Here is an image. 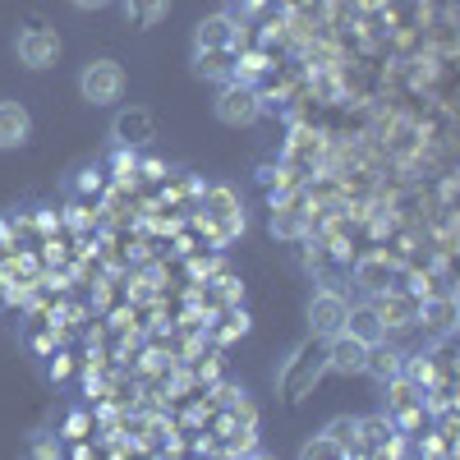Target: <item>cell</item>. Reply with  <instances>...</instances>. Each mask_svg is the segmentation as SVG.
I'll use <instances>...</instances> for the list:
<instances>
[{
    "label": "cell",
    "instance_id": "1",
    "mask_svg": "<svg viewBox=\"0 0 460 460\" xmlns=\"http://www.w3.org/2000/svg\"><path fill=\"white\" fill-rule=\"evenodd\" d=\"M212 111H217V120L221 125H230V129H244V125H253L258 115H262V97L253 93V84L249 79H226L221 84V93H217V102H212Z\"/></svg>",
    "mask_w": 460,
    "mask_h": 460
},
{
    "label": "cell",
    "instance_id": "2",
    "mask_svg": "<svg viewBox=\"0 0 460 460\" xmlns=\"http://www.w3.org/2000/svg\"><path fill=\"white\" fill-rule=\"evenodd\" d=\"M79 93L84 102L93 106H111V102H120L125 97V69L120 60H111V56H97L79 69Z\"/></svg>",
    "mask_w": 460,
    "mask_h": 460
},
{
    "label": "cell",
    "instance_id": "3",
    "mask_svg": "<svg viewBox=\"0 0 460 460\" xmlns=\"http://www.w3.org/2000/svg\"><path fill=\"white\" fill-rule=\"evenodd\" d=\"M14 56H19V65H28V69H51V65L60 60V32L47 28L42 19L23 23V28L14 32Z\"/></svg>",
    "mask_w": 460,
    "mask_h": 460
},
{
    "label": "cell",
    "instance_id": "4",
    "mask_svg": "<svg viewBox=\"0 0 460 460\" xmlns=\"http://www.w3.org/2000/svg\"><path fill=\"white\" fill-rule=\"evenodd\" d=\"M345 318H350V299H345L341 290H318L314 299H309V332L314 336H336V332H345Z\"/></svg>",
    "mask_w": 460,
    "mask_h": 460
},
{
    "label": "cell",
    "instance_id": "5",
    "mask_svg": "<svg viewBox=\"0 0 460 460\" xmlns=\"http://www.w3.org/2000/svg\"><path fill=\"white\" fill-rule=\"evenodd\" d=\"M111 138L120 147H147L152 138H157V120H152L147 106H120L111 120Z\"/></svg>",
    "mask_w": 460,
    "mask_h": 460
},
{
    "label": "cell",
    "instance_id": "6",
    "mask_svg": "<svg viewBox=\"0 0 460 460\" xmlns=\"http://www.w3.org/2000/svg\"><path fill=\"white\" fill-rule=\"evenodd\" d=\"M364 355H368V341H359L350 332H336V336H327L323 368L336 377H355V373H364Z\"/></svg>",
    "mask_w": 460,
    "mask_h": 460
},
{
    "label": "cell",
    "instance_id": "7",
    "mask_svg": "<svg viewBox=\"0 0 460 460\" xmlns=\"http://www.w3.org/2000/svg\"><path fill=\"white\" fill-rule=\"evenodd\" d=\"M240 47V19L235 14H208L194 28V51H235Z\"/></svg>",
    "mask_w": 460,
    "mask_h": 460
},
{
    "label": "cell",
    "instance_id": "8",
    "mask_svg": "<svg viewBox=\"0 0 460 460\" xmlns=\"http://www.w3.org/2000/svg\"><path fill=\"white\" fill-rule=\"evenodd\" d=\"M364 373L377 382V387H387V382H396L405 373V350H401V345H387V341L377 336L368 345V355H364Z\"/></svg>",
    "mask_w": 460,
    "mask_h": 460
},
{
    "label": "cell",
    "instance_id": "9",
    "mask_svg": "<svg viewBox=\"0 0 460 460\" xmlns=\"http://www.w3.org/2000/svg\"><path fill=\"white\" fill-rule=\"evenodd\" d=\"M32 138V115L23 102H0V152H14Z\"/></svg>",
    "mask_w": 460,
    "mask_h": 460
},
{
    "label": "cell",
    "instance_id": "10",
    "mask_svg": "<svg viewBox=\"0 0 460 460\" xmlns=\"http://www.w3.org/2000/svg\"><path fill=\"white\" fill-rule=\"evenodd\" d=\"M414 323L424 327L433 341H447L451 327H456V299H451V295H442V299H424V304H419V314H414Z\"/></svg>",
    "mask_w": 460,
    "mask_h": 460
},
{
    "label": "cell",
    "instance_id": "11",
    "mask_svg": "<svg viewBox=\"0 0 460 460\" xmlns=\"http://www.w3.org/2000/svg\"><path fill=\"white\" fill-rule=\"evenodd\" d=\"M396 424L387 414H373V419H359V429H355V456H382L392 442Z\"/></svg>",
    "mask_w": 460,
    "mask_h": 460
},
{
    "label": "cell",
    "instance_id": "12",
    "mask_svg": "<svg viewBox=\"0 0 460 460\" xmlns=\"http://www.w3.org/2000/svg\"><path fill=\"white\" fill-rule=\"evenodd\" d=\"M235 51H194V74L208 84H226V79H235Z\"/></svg>",
    "mask_w": 460,
    "mask_h": 460
},
{
    "label": "cell",
    "instance_id": "13",
    "mask_svg": "<svg viewBox=\"0 0 460 460\" xmlns=\"http://www.w3.org/2000/svg\"><path fill=\"white\" fill-rule=\"evenodd\" d=\"M120 14L134 28H152V23H162L171 14V0H120Z\"/></svg>",
    "mask_w": 460,
    "mask_h": 460
},
{
    "label": "cell",
    "instance_id": "14",
    "mask_svg": "<svg viewBox=\"0 0 460 460\" xmlns=\"http://www.w3.org/2000/svg\"><path fill=\"white\" fill-rule=\"evenodd\" d=\"M345 332L350 336H359V341H377V336H387V327L377 323V309L373 304H350V318H345Z\"/></svg>",
    "mask_w": 460,
    "mask_h": 460
},
{
    "label": "cell",
    "instance_id": "15",
    "mask_svg": "<svg viewBox=\"0 0 460 460\" xmlns=\"http://www.w3.org/2000/svg\"><path fill=\"white\" fill-rule=\"evenodd\" d=\"M414 314H419V304H410V299H401L392 290H387V299L377 304V323L382 327H414Z\"/></svg>",
    "mask_w": 460,
    "mask_h": 460
},
{
    "label": "cell",
    "instance_id": "16",
    "mask_svg": "<svg viewBox=\"0 0 460 460\" xmlns=\"http://www.w3.org/2000/svg\"><path fill=\"white\" fill-rule=\"evenodd\" d=\"M355 429H359V419H355V414H336L323 433H327V438H332L345 456H355Z\"/></svg>",
    "mask_w": 460,
    "mask_h": 460
},
{
    "label": "cell",
    "instance_id": "17",
    "mask_svg": "<svg viewBox=\"0 0 460 460\" xmlns=\"http://www.w3.org/2000/svg\"><path fill=\"white\" fill-rule=\"evenodd\" d=\"M382 277L392 281V262H387V258H373V262H364V267H359V286H364V290H377V281H382Z\"/></svg>",
    "mask_w": 460,
    "mask_h": 460
},
{
    "label": "cell",
    "instance_id": "18",
    "mask_svg": "<svg viewBox=\"0 0 460 460\" xmlns=\"http://www.w3.org/2000/svg\"><path fill=\"white\" fill-rule=\"evenodd\" d=\"M299 456H304V460H314V456H345V451H341L327 433H318V438H309V442L299 447Z\"/></svg>",
    "mask_w": 460,
    "mask_h": 460
},
{
    "label": "cell",
    "instance_id": "19",
    "mask_svg": "<svg viewBox=\"0 0 460 460\" xmlns=\"http://www.w3.org/2000/svg\"><path fill=\"white\" fill-rule=\"evenodd\" d=\"M74 5H79V10H106L111 0H74Z\"/></svg>",
    "mask_w": 460,
    "mask_h": 460
}]
</instances>
